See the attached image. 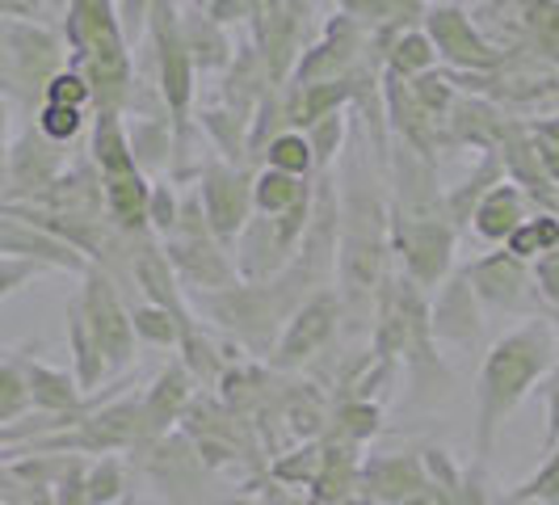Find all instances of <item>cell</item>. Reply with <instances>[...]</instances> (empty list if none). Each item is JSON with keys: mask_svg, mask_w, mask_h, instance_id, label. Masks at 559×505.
Returning <instances> with one entry per match:
<instances>
[{"mask_svg": "<svg viewBox=\"0 0 559 505\" xmlns=\"http://www.w3.org/2000/svg\"><path fill=\"white\" fill-rule=\"evenodd\" d=\"M408 89H413V97H417V106L438 127L447 122L450 106H454V97H459V84H454V72H447V68H433V72H425V77H417V81H408Z\"/></svg>", "mask_w": 559, "mask_h": 505, "instance_id": "obj_37", "label": "cell"}, {"mask_svg": "<svg viewBox=\"0 0 559 505\" xmlns=\"http://www.w3.org/2000/svg\"><path fill=\"white\" fill-rule=\"evenodd\" d=\"M518 13V47L534 59L559 68V0H513Z\"/></svg>", "mask_w": 559, "mask_h": 505, "instance_id": "obj_27", "label": "cell"}, {"mask_svg": "<svg viewBox=\"0 0 559 505\" xmlns=\"http://www.w3.org/2000/svg\"><path fill=\"white\" fill-rule=\"evenodd\" d=\"M308 195L311 177H290L278 168H257L252 173V215H282Z\"/></svg>", "mask_w": 559, "mask_h": 505, "instance_id": "obj_31", "label": "cell"}, {"mask_svg": "<svg viewBox=\"0 0 559 505\" xmlns=\"http://www.w3.org/2000/svg\"><path fill=\"white\" fill-rule=\"evenodd\" d=\"M160 249H165L177 282L186 286V295H194V291H227V286L240 282L231 252L211 236V227H206V215H202V207H198L194 190L181 195L177 227L160 240Z\"/></svg>", "mask_w": 559, "mask_h": 505, "instance_id": "obj_5", "label": "cell"}, {"mask_svg": "<svg viewBox=\"0 0 559 505\" xmlns=\"http://www.w3.org/2000/svg\"><path fill=\"white\" fill-rule=\"evenodd\" d=\"M417 493H425L420 455L383 450V455H366L362 459V468H358V497L374 505H404Z\"/></svg>", "mask_w": 559, "mask_h": 505, "instance_id": "obj_18", "label": "cell"}, {"mask_svg": "<svg viewBox=\"0 0 559 505\" xmlns=\"http://www.w3.org/2000/svg\"><path fill=\"white\" fill-rule=\"evenodd\" d=\"M68 165H72V152L63 143L47 140L34 127V118H26L22 136L9 143V168H4L0 202H29V198H38Z\"/></svg>", "mask_w": 559, "mask_h": 505, "instance_id": "obj_13", "label": "cell"}, {"mask_svg": "<svg viewBox=\"0 0 559 505\" xmlns=\"http://www.w3.org/2000/svg\"><path fill=\"white\" fill-rule=\"evenodd\" d=\"M497 505H538V502H526V497H513V493H504V497H497Z\"/></svg>", "mask_w": 559, "mask_h": 505, "instance_id": "obj_53", "label": "cell"}, {"mask_svg": "<svg viewBox=\"0 0 559 505\" xmlns=\"http://www.w3.org/2000/svg\"><path fill=\"white\" fill-rule=\"evenodd\" d=\"M308 505H320V502H308Z\"/></svg>", "mask_w": 559, "mask_h": 505, "instance_id": "obj_59", "label": "cell"}, {"mask_svg": "<svg viewBox=\"0 0 559 505\" xmlns=\"http://www.w3.org/2000/svg\"><path fill=\"white\" fill-rule=\"evenodd\" d=\"M68 345H72V375H76L81 392L93 396L110 371H106V359H102L97 341H93L88 325H84V312H81V300H76V295L68 300Z\"/></svg>", "mask_w": 559, "mask_h": 505, "instance_id": "obj_29", "label": "cell"}, {"mask_svg": "<svg viewBox=\"0 0 559 505\" xmlns=\"http://www.w3.org/2000/svg\"><path fill=\"white\" fill-rule=\"evenodd\" d=\"M190 400H194V375L186 371L181 359H173V363L152 379V388L140 392V447L168 438L173 425L186 418Z\"/></svg>", "mask_w": 559, "mask_h": 505, "instance_id": "obj_17", "label": "cell"}, {"mask_svg": "<svg viewBox=\"0 0 559 505\" xmlns=\"http://www.w3.org/2000/svg\"><path fill=\"white\" fill-rule=\"evenodd\" d=\"M261 168H278V173H290V177H316L308 136H299V131H282L278 140L265 143Z\"/></svg>", "mask_w": 559, "mask_h": 505, "instance_id": "obj_36", "label": "cell"}, {"mask_svg": "<svg viewBox=\"0 0 559 505\" xmlns=\"http://www.w3.org/2000/svg\"><path fill=\"white\" fill-rule=\"evenodd\" d=\"M22 379H26L29 409L47 413V418H84L93 409V400L81 392L72 371H56V366L38 363V359H17Z\"/></svg>", "mask_w": 559, "mask_h": 505, "instance_id": "obj_21", "label": "cell"}, {"mask_svg": "<svg viewBox=\"0 0 559 505\" xmlns=\"http://www.w3.org/2000/svg\"><path fill=\"white\" fill-rule=\"evenodd\" d=\"M127 127V148L131 161L140 165L147 181H160L173 168V152H177V131L168 122V114H122Z\"/></svg>", "mask_w": 559, "mask_h": 505, "instance_id": "obj_23", "label": "cell"}, {"mask_svg": "<svg viewBox=\"0 0 559 505\" xmlns=\"http://www.w3.org/2000/svg\"><path fill=\"white\" fill-rule=\"evenodd\" d=\"M177 215H181V190L168 177L152 181V195H147V232L156 240H165L168 232L177 227Z\"/></svg>", "mask_w": 559, "mask_h": 505, "instance_id": "obj_41", "label": "cell"}, {"mask_svg": "<svg viewBox=\"0 0 559 505\" xmlns=\"http://www.w3.org/2000/svg\"><path fill=\"white\" fill-rule=\"evenodd\" d=\"M379 430H383V404L379 400H341L333 413H329V421H324V434L320 438L366 447Z\"/></svg>", "mask_w": 559, "mask_h": 505, "instance_id": "obj_30", "label": "cell"}, {"mask_svg": "<svg viewBox=\"0 0 559 505\" xmlns=\"http://www.w3.org/2000/svg\"><path fill=\"white\" fill-rule=\"evenodd\" d=\"M556 245H559V215H551V211H534L531 220L509 236V245H504V249L513 252V257H522V261L531 266L534 257L551 252Z\"/></svg>", "mask_w": 559, "mask_h": 505, "instance_id": "obj_35", "label": "cell"}, {"mask_svg": "<svg viewBox=\"0 0 559 505\" xmlns=\"http://www.w3.org/2000/svg\"><path fill=\"white\" fill-rule=\"evenodd\" d=\"M433 68H442V63H438V51H433L429 34L420 26L404 30L392 47H388V56H383V72L395 77V81H417V77L433 72Z\"/></svg>", "mask_w": 559, "mask_h": 505, "instance_id": "obj_32", "label": "cell"}, {"mask_svg": "<svg viewBox=\"0 0 559 505\" xmlns=\"http://www.w3.org/2000/svg\"><path fill=\"white\" fill-rule=\"evenodd\" d=\"M0 97L13 102V72H9V51H4V38H0Z\"/></svg>", "mask_w": 559, "mask_h": 505, "instance_id": "obj_51", "label": "cell"}, {"mask_svg": "<svg viewBox=\"0 0 559 505\" xmlns=\"http://www.w3.org/2000/svg\"><path fill=\"white\" fill-rule=\"evenodd\" d=\"M484 316L479 308L472 282L463 279V270H454L438 291H433V304H429V333L433 341H447V345H463L472 350L484 337Z\"/></svg>", "mask_w": 559, "mask_h": 505, "instance_id": "obj_16", "label": "cell"}, {"mask_svg": "<svg viewBox=\"0 0 559 505\" xmlns=\"http://www.w3.org/2000/svg\"><path fill=\"white\" fill-rule=\"evenodd\" d=\"M513 497H526V502H538V505H559V447L547 450L543 468L531 480H522L513 489Z\"/></svg>", "mask_w": 559, "mask_h": 505, "instance_id": "obj_43", "label": "cell"}, {"mask_svg": "<svg viewBox=\"0 0 559 505\" xmlns=\"http://www.w3.org/2000/svg\"><path fill=\"white\" fill-rule=\"evenodd\" d=\"M127 282L140 286L143 304L165 308L168 316L181 325V337H190L198 329V316H194V308H190V295H186V286L177 282V274H173V266H168V257L156 236H143L140 245H135Z\"/></svg>", "mask_w": 559, "mask_h": 505, "instance_id": "obj_14", "label": "cell"}, {"mask_svg": "<svg viewBox=\"0 0 559 505\" xmlns=\"http://www.w3.org/2000/svg\"><path fill=\"white\" fill-rule=\"evenodd\" d=\"M311 291H320L311 282L308 270H299L295 261L265 282H236L227 291H194L190 308L202 316L211 329L240 345L252 359H270L278 345L282 329L290 325V316L299 312V304L308 300Z\"/></svg>", "mask_w": 559, "mask_h": 505, "instance_id": "obj_2", "label": "cell"}, {"mask_svg": "<svg viewBox=\"0 0 559 505\" xmlns=\"http://www.w3.org/2000/svg\"><path fill=\"white\" fill-rule=\"evenodd\" d=\"M497 156H501V165H504V181H513L522 195L531 198L534 211H551V215H556L559 195H556V186L547 181V173H543L538 140H534V131L526 118H518V122L509 127V136H504Z\"/></svg>", "mask_w": 559, "mask_h": 505, "instance_id": "obj_19", "label": "cell"}, {"mask_svg": "<svg viewBox=\"0 0 559 505\" xmlns=\"http://www.w3.org/2000/svg\"><path fill=\"white\" fill-rule=\"evenodd\" d=\"M304 136H308L316 173H333V168L341 165V156H345V143H349V118H345V110L324 114V118H320L316 127H308Z\"/></svg>", "mask_w": 559, "mask_h": 505, "instance_id": "obj_33", "label": "cell"}, {"mask_svg": "<svg viewBox=\"0 0 559 505\" xmlns=\"http://www.w3.org/2000/svg\"><path fill=\"white\" fill-rule=\"evenodd\" d=\"M186 4H194V9H202V4H206V0H186Z\"/></svg>", "mask_w": 559, "mask_h": 505, "instance_id": "obj_57", "label": "cell"}, {"mask_svg": "<svg viewBox=\"0 0 559 505\" xmlns=\"http://www.w3.org/2000/svg\"><path fill=\"white\" fill-rule=\"evenodd\" d=\"M252 173L257 168L224 165V161L206 156V165H202V173H198L194 181V195L202 215H206V227H211V236L227 252L236 249L240 232L252 220Z\"/></svg>", "mask_w": 559, "mask_h": 505, "instance_id": "obj_10", "label": "cell"}, {"mask_svg": "<svg viewBox=\"0 0 559 505\" xmlns=\"http://www.w3.org/2000/svg\"><path fill=\"white\" fill-rule=\"evenodd\" d=\"M513 122H518V114L501 110L497 102H488V97H479V93H463V89H459L447 122H442V143H447V152H454V148L501 152V143Z\"/></svg>", "mask_w": 559, "mask_h": 505, "instance_id": "obj_15", "label": "cell"}, {"mask_svg": "<svg viewBox=\"0 0 559 505\" xmlns=\"http://www.w3.org/2000/svg\"><path fill=\"white\" fill-rule=\"evenodd\" d=\"M215 505H257V502L245 497V493H231V497H224V502H215Z\"/></svg>", "mask_w": 559, "mask_h": 505, "instance_id": "obj_52", "label": "cell"}, {"mask_svg": "<svg viewBox=\"0 0 559 505\" xmlns=\"http://www.w3.org/2000/svg\"><path fill=\"white\" fill-rule=\"evenodd\" d=\"M34 127H38L47 140L72 148V143L84 136V127H88V110H72V106H38Z\"/></svg>", "mask_w": 559, "mask_h": 505, "instance_id": "obj_40", "label": "cell"}, {"mask_svg": "<svg viewBox=\"0 0 559 505\" xmlns=\"http://www.w3.org/2000/svg\"><path fill=\"white\" fill-rule=\"evenodd\" d=\"M202 13H206L211 22H219V26H236V22H245L249 34L261 30V0H206V4H202Z\"/></svg>", "mask_w": 559, "mask_h": 505, "instance_id": "obj_45", "label": "cell"}, {"mask_svg": "<svg viewBox=\"0 0 559 505\" xmlns=\"http://www.w3.org/2000/svg\"><path fill=\"white\" fill-rule=\"evenodd\" d=\"M68 68L88 81L93 114H127L135 89V59L114 0H63Z\"/></svg>", "mask_w": 559, "mask_h": 505, "instance_id": "obj_3", "label": "cell"}, {"mask_svg": "<svg viewBox=\"0 0 559 505\" xmlns=\"http://www.w3.org/2000/svg\"><path fill=\"white\" fill-rule=\"evenodd\" d=\"M429 4H442V0H429Z\"/></svg>", "mask_w": 559, "mask_h": 505, "instance_id": "obj_58", "label": "cell"}, {"mask_svg": "<svg viewBox=\"0 0 559 505\" xmlns=\"http://www.w3.org/2000/svg\"><path fill=\"white\" fill-rule=\"evenodd\" d=\"M420 30L429 34L438 63L459 77H484L501 63V51L479 34L476 17L463 0H442V4H425Z\"/></svg>", "mask_w": 559, "mask_h": 505, "instance_id": "obj_9", "label": "cell"}, {"mask_svg": "<svg viewBox=\"0 0 559 505\" xmlns=\"http://www.w3.org/2000/svg\"><path fill=\"white\" fill-rule=\"evenodd\" d=\"M43 106H72V110H93L88 81H84L76 68H63L56 81L47 84V97H43Z\"/></svg>", "mask_w": 559, "mask_h": 505, "instance_id": "obj_44", "label": "cell"}, {"mask_svg": "<svg viewBox=\"0 0 559 505\" xmlns=\"http://www.w3.org/2000/svg\"><path fill=\"white\" fill-rule=\"evenodd\" d=\"M362 63H370V34H366V26L358 17L333 9V13L324 17L320 34H316V43H311L308 51H304V59L295 63V72H290L286 84L345 81V77H354Z\"/></svg>", "mask_w": 559, "mask_h": 505, "instance_id": "obj_11", "label": "cell"}, {"mask_svg": "<svg viewBox=\"0 0 559 505\" xmlns=\"http://www.w3.org/2000/svg\"><path fill=\"white\" fill-rule=\"evenodd\" d=\"M531 215H534L531 198L522 195L513 181H501V186H497V190L476 207V215H472V232H476L484 245L501 249V245H509V236L526 224Z\"/></svg>", "mask_w": 559, "mask_h": 505, "instance_id": "obj_25", "label": "cell"}, {"mask_svg": "<svg viewBox=\"0 0 559 505\" xmlns=\"http://www.w3.org/2000/svg\"><path fill=\"white\" fill-rule=\"evenodd\" d=\"M127 489V468L118 455H102L93 468H84V505H114Z\"/></svg>", "mask_w": 559, "mask_h": 505, "instance_id": "obj_38", "label": "cell"}, {"mask_svg": "<svg viewBox=\"0 0 559 505\" xmlns=\"http://www.w3.org/2000/svg\"><path fill=\"white\" fill-rule=\"evenodd\" d=\"M181 34H186V51H190V63H194L198 77L202 72L224 77V68L236 56V38L227 34V26L211 22L202 9L181 0Z\"/></svg>", "mask_w": 559, "mask_h": 505, "instance_id": "obj_24", "label": "cell"}, {"mask_svg": "<svg viewBox=\"0 0 559 505\" xmlns=\"http://www.w3.org/2000/svg\"><path fill=\"white\" fill-rule=\"evenodd\" d=\"M4 168H9V97H0V190H4Z\"/></svg>", "mask_w": 559, "mask_h": 505, "instance_id": "obj_50", "label": "cell"}, {"mask_svg": "<svg viewBox=\"0 0 559 505\" xmlns=\"http://www.w3.org/2000/svg\"><path fill=\"white\" fill-rule=\"evenodd\" d=\"M320 463H324V443L311 438V443H299L286 455H274L270 463V480H278L286 489H311L316 477H320Z\"/></svg>", "mask_w": 559, "mask_h": 505, "instance_id": "obj_34", "label": "cell"}, {"mask_svg": "<svg viewBox=\"0 0 559 505\" xmlns=\"http://www.w3.org/2000/svg\"><path fill=\"white\" fill-rule=\"evenodd\" d=\"M76 300H81L84 325H88V333H93L102 359H106V371L110 375L114 371H127V366L135 363V345L140 341H135V329H131V308L122 300V286L106 270L88 266L81 274Z\"/></svg>", "mask_w": 559, "mask_h": 505, "instance_id": "obj_7", "label": "cell"}, {"mask_svg": "<svg viewBox=\"0 0 559 505\" xmlns=\"http://www.w3.org/2000/svg\"><path fill=\"white\" fill-rule=\"evenodd\" d=\"M56 13L43 0H0V22H51Z\"/></svg>", "mask_w": 559, "mask_h": 505, "instance_id": "obj_47", "label": "cell"}, {"mask_svg": "<svg viewBox=\"0 0 559 505\" xmlns=\"http://www.w3.org/2000/svg\"><path fill=\"white\" fill-rule=\"evenodd\" d=\"M88 161L102 173V195H106V220L122 236H147V195L152 181L140 173L127 148L122 114H93L88 127Z\"/></svg>", "mask_w": 559, "mask_h": 505, "instance_id": "obj_4", "label": "cell"}, {"mask_svg": "<svg viewBox=\"0 0 559 505\" xmlns=\"http://www.w3.org/2000/svg\"><path fill=\"white\" fill-rule=\"evenodd\" d=\"M547 320H551V329H556V354H559V312H547Z\"/></svg>", "mask_w": 559, "mask_h": 505, "instance_id": "obj_54", "label": "cell"}, {"mask_svg": "<svg viewBox=\"0 0 559 505\" xmlns=\"http://www.w3.org/2000/svg\"><path fill=\"white\" fill-rule=\"evenodd\" d=\"M0 38L13 72V102L26 110V118H34L47 97V84L68 68V43L51 22H0Z\"/></svg>", "mask_w": 559, "mask_h": 505, "instance_id": "obj_6", "label": "cell"}, {"mask_svg": "<svg viewBox=\"0 0 559 505\" xmlns=\"http://www.w3.org/2000/svg\"><path fill=\"white\" fill-rule=\"evenodd\" d=\"M38 270H43V266H34V261H13V257H0V300H4V295H13L17 286H26Z\"/></svg>", "mask_w": 559, "mask_h": 505, "instance_id": "obj_48", "label": "cell"}, {"mask_svg": "<svg viewBox=\"0 0 559 505\" xmlns=\"http://www.w3.org/2000/svg\"><path fill=\"white\" fill-rule=\"evenodd\" d=\"M0 257H13V261H34L43 270H68V274H84L88 261L72 245L56 240L51 232L26 224L9 211H0Z\"/></svg>", "mask_w": 559, "mask_h": 505, "instance_id": "obj_20", "label": "cell"}, {"mask_svg": "<svg viewBox=\"0 0 559 505\" xmlns=\"http://www.w3.org/2000/svg\"><path fill=\"white\" fill-rule=\"evenodd\" d=\"M531 274H534V286H538L543 308L559 312V245L551 252H543V257H534Z\"/></svg>", "mask_w": 559, "mask_h": 505, "instance_id": "obj_46", "label": "cell"}, {"mask_svg": "<svg viewBox=\"0 0 559 505\" xmlns=\"http://www.w3.org/2000/svg\"><path fill=\"white\" fill-rule=\"evenodd\" d=\"M345 505H374V502H366V497H349Z\"/></svg>", "mask_w": 559, "mask_h": 505, "instance_id": "obj_56", "label": "cell"}, {"mask_svg": "<svg viewBox=\"0 0 559 505\" xmlns=\"http://www.w3.org/2000/svg\"><path fill=\"white\" fill-rule=\"evenodd\" d=\"M270 89L274 84H270V72H265V59L257 51V43L240 38L236 43V56H231V63H227L224 77H219V106H227L231 114H240V118L252 122V114H257L261 97Z\"/></svg>", "mask_w": 559, "mask_h": 505, "instance_id": "obj_22", "label": "cell"}, {"mask_svg": "<svg viewBox=\"0 0 559 505\" xmlns=\"http://www.w3.org/2000/svg\"><path fill=\"white\" fill-rule=\"evenodd\" d=\"M29 409V392H26V379H22V366L17 359L13 363H0V430L22 421V413Z\"/></svg>", "mask_w": 559, "mask_h": 505, "instance_id": "obj_42", "label": "cell"}, {"mask_svg": "<svg viewBox=\"0 0 559 505\" xmlns=\"http://www.w3.org/2000/svg\"><path fill=\"white\" fill-rule=\"evenodd\" d=\"M43 4H47L51 13H63V0H43Z\"/></svg>", "mask_w": 559, "mask_h": 505, "instance_id": "obj_55", "label": "cell"}, {"mask_svg": "<svg viewBox=\"0 0 559 505\" xmlns=\"http://www.w3.org/2000/svg\"><path fill=\"white\" fill-rule=\"evenodd\" d=\"M534 140H538V136H534ZM538 161H543V173H547V181L556 186V195H559V148L556 143L538 140Z\"/></svg>", "mask_w": 559, "mask_h": 505, "instance_id": "obj_49", "label": "cell"}, {"mask_svg": "<svg viewBox=\"0 0 559 505\" xmlns=\"http://www.w3.org/2000/svg\"><path fill=\"white\" fill-rule=\"evenodd\" d=\"M198 136L215 148V161L224 165H245L249 168V118L231 114L227 106H206V110L194 114Z\"/></svg>", "mask_w": 559, "mask_h": 505, "instance_id": "obj_28", "label": "cell"}, {"mask_svg": "<svg viewBox=\"0 0 559 505\" xmlns=\"http://www.w3.org/2000/svg\"><path fill=\"white\" fill-rule=\"evenodd\" d=\"M559 363L556 329L547 316H531L518 329H509L492 350L484 354L476 379V459L488 463L501 425L513 418V409L547 379V371Z\"/></svg>", "mask_w": 559, "mask_h": 505, "instance_id": "obj_1", "label": "cell"}, {"mask_svg": "<svg viewBox=\"0 0 559 505\" xmlns=\"http://www.w3.org/2000/svg\"><path fill=\"white\" fill-rule=\"evenodd\" d=\"M459 270H463V279L472 282V291H476V300L484 312L522 316V320L547 316L543 300H538V286H534L531 266H526L522 257H513L504 245L501 249L479 252V257H472V261L459 266Z\"/></svg>", "mask_w": 559, "mask_h": 505, "instance_id": "obj_8", "label": "cell"}, {"mask_svg": "<svg viewBox=\"0 0 559 505\" xmlns=\"http://www.w3.org/2000/svg\"><path fill=\"white\" fill-rule=\"evenodd\" d=\"M341 300H336L333 286H320L311 291L308 300L299 304V312L290 316V325L282 329L278 345L270 354V366L274 371H299L308 366L311 359H320L329 345H333L336 329H341Z\"/></svg>", "mask_w": 559, "mask_h": 505, "instance_id": "obj_12", "label": "cell"}, {"mask_svg": "<svg viewBox=\"0 0 559 505\" xmlns=\"http://www.w3.org/2000/svg\"><path fill=\"white\" fill-rule=\"evenodd\" d=\"M131 329H135V341L160 345V350H177L181 345V325L165 308H156V304H135L131 308Z\"/></svg>", "mask_w": 559, "mask_h": 505, "instance_id": "obj_39", "label": "cell"}, {"mask_svg": "<svg viewBox=\"0 0 559 505\" xmlns=\"http://www.w3.org/2000/svg\"><path fill=\"white\" fill-rule=\"evenodd\" d=\"M501 181H504L501 156H497V152H479L476 168H472V173H467L459 186H450V190H447V220H450V227L459 232V240H463V232L472 227L476 207L492 195Z\"/></svg>", "mask_w": 559, "mask_h": 505, "instance_id": "obj_26", "label": "cell"}]
</instances>
